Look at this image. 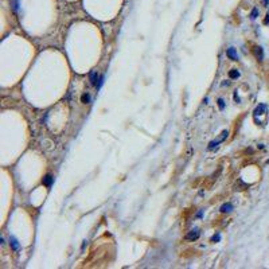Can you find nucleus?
Listing matches in <instances>:
<instances>
[{
    "label": "nucleus",
    "instance_id": "obj_1",
    "mask_svg": "<svg viewBox=\"0 0 269 269\" xmlns=\"http://www.w3.org/2000/svg\"><path fill=\"white\" fill-rule=\"evenodd\" d=\"M199 230L198 229H193L191 231H189V233L186 234V239H189V241H197L198 238H199Z\"/></svg>",
    "mask_w": 269,
    "mask_h": 269
},
{
    "label": "nucleus",
    "instance_id": "obj_2",
    "mask_svg": "<svg viewBox=\"0 0 269 269\" xmlns=\"http://www.w3.org/2000/svg\"><path fill=\"white\" fill-rule=\"evenodd\" d=\"M98 79H100V74H98L96 70L90 71V74H89V81H90V85H92V86H97Z\"/></svg>",
    "mask_w": 269,
    "mask_h": 269
},
{
    "label": "nucleus",
    "instance_id": "obj_3",
    "mask_svg": "<svg viewBox=\"0 0 269 269\" xmlns=\"http://www.w3.org/2000/svg\"><path fill=\"white\" fill-rule=\"evenodd\" d=\"M42 183H43V186H46V187H51V185L54 183V176L50 175V174L45 175L43 176V179H42Z\"/></svg>",
    "mask_w": 269,
    "mask_h": 269
},
{
    "label": "nucleus",
    "instance_id": "obj_4",
    "mask_svg": "<svg viewBox=\"0 0 269 269\" xmlns=\"http://www.w3.org/2000/svg\"><path fill=\"white\" fill-rule=\"evenodd\" d=\"M226 55L230 58L231 61H237L238 59V54H237V50L234 49V47H229L226 51Z\"/></svg>",
    "mask_w": 269,
    "mask_h": 269
},
{
    "label": "nucleus",
    "instance_id": "obj_5",
    "mask_svg": "<svg viewBox=\"0 0 269 269\" xmlns=\"http://www.w3.org/2000/svg\"><path fill=\"white\" fill-rule=\"evenodd\" d=\"M10 246H11V249L14 250V252H16V250H19V248H20V245H19V241L14 237V235H11L10 237Z\"/></svg>",
    "mask_w": 269,
    "mask_h": 269
},
{
    "label": "nucleus",
    "instance_id": "obj_6",
    "mask_svg": "<svg viewBox=\"0 0 269 269\" xmlns=\"http://www.w3.org/2000/svg\"><path fill=\"white\" fill-rule=\"evenodd\" d=\"M267 109H268V106L265 104H260L256 109H254V117L259 116V115H264V113H267Z\"/></svg>",
    "mask_w": 269,
    "mask_h": 269
},
{
    "label": "nucleus",
    "instance_id": "obj_7",
    "mask_svg": "<svg viewBox=\"0 0 269 269\" xmlns=\"http://www.w3.org/2000/svg\"><path fill=\"white\" fill-rule=\"evenodd\" d=\"M254 55H256V58L259 61H263L264 59V50H263V47H260V46L254 47Z\"/></svg>",
    "mask_w": 269,
    "mask_h": 269
},
{
    "label": "nucleus",
    "instance_id": "obj_8",
    "mask_svg": "<svg viewBox=\"0 0 269 269\" xmlns=\"http://www.w3.org/2000/svg\"><path fill=\"white\" fill-rule=\"evenodd\" d=\"M221 213H230L231 210H233V205L230 203V202H226V203H223L221 206Z\"/></svg>",
    "mask_w": 269,
    "mask_h": 269
},
{
    "label": "nucleus",
    "instance_id": "obj_9",
    "mask_svg": "<svg viewBox=\"0 0 269 269\" xmlns=\"http://www.w3.org/2000/svg\"><path fill=\"white\" fill-rule=\"evenodd\" d=\"M81 101L84 102V104H90L92 102V96L89 93H84L81 96Z\"/></svg>",
    "mask_w": 269,
    "mask_h": 269
},
{
    "label": "nucleus",
    "instance_id": "obj_10",
    "mask_svg": "<svg viewBox=\"0 0 269 269\" xmlns=\"http://www.w3.org/2000/svg\"><path fill=\"white\" fill-rule=\"evenodd\" d=\"M219 143H222V141H221V139H218V140H213V141H210V143H209L207 149H209V151H213L214 148H217V147H218Z\"/></svg>",
    "mask_w": 269,
    "mask_h": 269
},
{
    "label": "nucleus",
    "instance_id": "obj_11",
    "mask_svg": "<svg viewBox=\"0 0 269 269\" xmlns=\"http://www.w3.org/2000/svg\"><path fill=\"white\" fill-rule=\"evenodd\" d=\"M239 77V71L237 69H231L230 71H229V78H231V79H237Z\"/></svg>",
    "mask_w": 269,
    "mask_h": 269
},
{
    "label": "nucleus",
    "instance_id": "obj_12",
    "mask_svg": "<svg viewBox=\"0 0 269 269\" xmlns=\"http://www.w3.org/2000/svg\"><path fill=\"white\" fill-rule=\"evenodd\" d=\"M104 81H105V75L101 74V75H100V79H98V82H97V86H96V88H97V90L101 89V86L104 85Z\"/></svg>",
    "mask_w": 269,
    "mask_h": 269
},
{
    "label": "nucleus",
    "instance_id": "obj_13",
    "mask_svg": "<svg viewBox=\"0 0 269 269\" xmlns=\"http://www.w3.org/2000/svg\"><path fill=\"white\" fill-rule=\"evenodd\" d=\"M217 104H218L219 110H223V109H225V106H226V102L223 101V98H218V100H217Z\"/></svg>",
    "mask_w": 269,
    "mask_h": 269
},
{
    "label": "nucleus",
    "instance_id": "obj_14",
    "mask_svg": "<svg viewBox=\"0 0 269 269\" xmlns=\"http://www.w3.org/2000/svg\"><path fill=\"white\" fill-rule=\"evenodd\" d=\"M11 6H12V10L15 11V12H18V11H19V0H12Z\"/></svg>",
    "mask_w": 269,
    "mask_h": 269
},
{
    "label": "nucleus",
    "instance_id": "obj_15",
    "mask_svg": "<svg viewBox=\"0 0 269 269\" xmlns=\"http://www.w3.org/2000/svg\"><path fill=\"white\" fill-rule=\"evenodd\" d=\"M257 16H259V8H253L252 12H250V19H257Z\"/></svg>",
    "mask_w": 269,
    "mask_h": 269
},
{
    "label": "nucleus",
    "instance_id": "obj_16",
    "mask_svg": "<svg viewBox=\"0 0 269 269\" xmlns=\"http://www.w3.org/2000/svg\"><path fill=\"white\" fill-rule=\"evenodd\" d=\"M219 241H221V234H219V233H215V234L211 237V242H219Z\"/></svg>",
    "mask_w": 269,
    "mask_h": 269
},
{
    "label": "nucleus",
    "instance_id": "obj_17",
    "mask_svg": "<svg viewBox=\"0 0 269 269\" xmlns=\"http://www.w3.org/2000/svg\"><path fill=\"white\" fill-rule=\"evenodd\" d=\"M233 98H234V101H235V102H241V100H239V97H238V93H237V90L234 92V94H233Z\"/></svg>",
    "mask_w": 269,
    "mask_h": 269
},
{
    "label": "nucleus",
    "instance_id": "obj_18",
    "mask_svg": "<svg viewBox=\"0 0 269 269\" xmlns=\"http://www.w3.org/2000/svg\"><path fill=\"white\" fill-rule=\"evenodd\" d=\"M264 24H269V14H267V16H265V20H264Z\"/></svg>",
    "mask_w": 269,
    "mask_h": 269
},
{
    "label": "nucleus",
    "instance_id": "obj_19",
    "mask_svg": "<svg viewBox=\"0 0 269 269\" xmlns=\"http://www.w3.org/2000/svg\"><path fill=\"white\" fill-rule=\"evenodd\" d=\"M263 3L265 7H269V0H263Z\"/></svg>",
    "mask_w": 269,
    "mask_h": 269
},
{
    "label": "nucleus",
    "instance_id": "obj_20",
    "mask_svg": "<svg viewBox=\"0 0 269 269\" xmlns=\"http://www.w3.org/2000/svg\"><path fill=\"white\" fill-rule=\"evenodd\" d=\"M202 215H203V211H199V213H198V214H197V217H198V218H202Z\"/></svg>",
    "mask_w": 269,
    "mask_h": 269
},
{
    "label": "nucleus",
    "instance_id": "obj_21",
    "mask_svg": "<svg viewBox=\"0 0 269 269\" xmlns=\"http://www.w3.org/2000/svg\"><path fill=\"white\" fill-rule=\"evenodd\" d=\"M0 244H2V245H4V238H3V237L0 238Z\"/></svg>",
    "mask_w": 269,
    "mask_h": 269
}]
</instances>
